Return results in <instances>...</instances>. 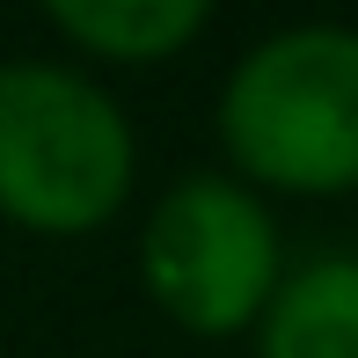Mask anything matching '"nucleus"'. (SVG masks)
I'll use <instances>...</instances> for the list:
<instances>
[{
  "instance_id": "nucleus-1",
  "label": "nucleus",
  "mask_w": 358,
  "mask_h": 358,
  "mask_svg": "<svg viewBox=\"0 0 358 358\" xmlns=\"http://www.w3.org/2000/svg\"><path fill=\"white\" fill-rule=\"evenodd\" d=\"M213 139L256 198H358V22L300 15L249 37L220 73Z\"/></svg>"
},
{
  "instance_id": "nucleus-2",
  "label": "nucleus",
  "mask_w": 358,
  "mask_h": 358,
  "mask_svg": "<svg viewBox=\"0 0 358 358\" xmlns=\"http://www.w3.org/2000/svg\"><path fill=\"white\" fill-rule=\"evenodd\" d=\"M139 190V132L103 73L52 52L0 59V220L88 241Z\"/></svg>"
},
{
  "instance_id": "nucleus-4",
  "label": "nucleus",
  "mask_w": 358,
  "mask_h": 358,
  "mask_svg": "<svg viewBox=\"0 0 358 358\" xmlns=\"http://www.w3.org/2000/svg\"><path fill=\"white\" fill-rule=\"evenodd\" d=\"M44 29L73 52V66H169L213 29V0H52Z\"/></svg>"
},
{
  "instance_id": "nucleus-5",
  "label": "nucleus",
  "mask_w": 358,
  "mask_h": 358,
  "mask_svg": "<svg viewBox=\"0 0 358 358\" xmlns=\"http://www.w3.org/2000/svg\"><path fill=\"white\" fill-rule=\"evenodd\" d=\"M256 358H358V249H315L285 264L249 329Z\"/></svg>"
},
{
  "instance_id": "nucleus-3",
  "label": "nucleus",
  "mask_w": 358,
  "mask_h": 358,
  "mask_svg": "<svg viewBox=\"0 0 358 358\" xmlns=\"http://www.w3.org/2000/svg\"><path fill=\"white\" fill-rule=\"evenodd\" d=\"M139 292L154 300L161 322H176L198 344H234L256 329L264 300L285 278V227L271 198H256L241 176L183 169L146 198L132 234Z\"/></svg>"
}]
</instances>
